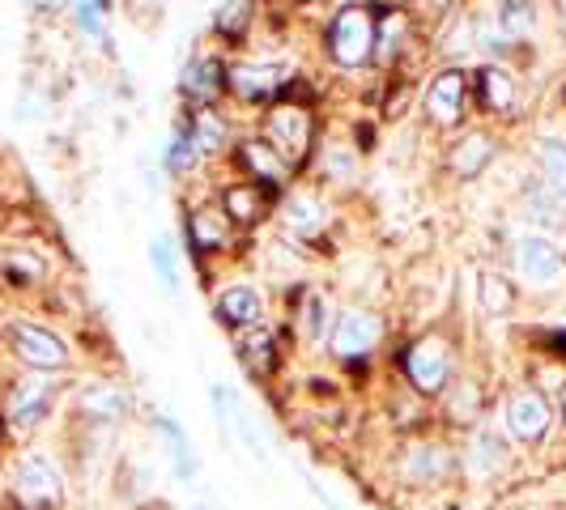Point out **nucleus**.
I'll list each match as a JSON object with an SVG mask.
<instances>
[{"label": "nucleus", "mask_w": 566, "mask_h": 510, "mask_svg": "<svg viewBox=\"0 0 566 510\" xmlns=\"http://www.w3.org/2000/svg\"><path fill=\"white\" fill-rule=\"evenodd\" d=\"M324 56L337 68L354 73L375 60V0H345L328 18L324 30Z\"/></svg>", "instance_id": "nucleus-1"}, {"label": "nucleus", "mask_w": 566, "mask_h": 510, "mask_svg": "<svg viewBox=\"0 0 566 510\" xmlns=\"http://www.w3.org/2000/svg\"><path fill=\"white\" fill-rule=\"evenodd\" d=\"M264 141L273 145L277 153H282L285 162L298 170L312 167V153H315V115L307 103H298V98H273L269 103V115H264Z\"/></svg>", "instance_id": "nucleus-2"}, {"label": "nucleus", "mask_w": 566, "mask_h": 510, "mask_svg": "<svg viewBox=\"0 0 566 510\" xmlns=\"http://www.w3.org/2000/svg\"><path fill=\"white\" fill-rule=\"evenodd\" d=\"M469 107H473V68L464 64H448L439 68L422 89V111L434 128L452 132L469 119Z\"/></svg>", "instance_id": "nucleus-3"}, {"label": "nucleus", "mask_w": 566, "mask_h": 510, "mask_svg": "<svg viewBox=\"0 0 566 510\" xmlns=\"http://www.w3.org/2000/svg\"><path fill=\"white\" fill-rule=\"evenodd\" d=\"M452 340L443 337V332H426L413 344H405L400 370H405V379H409V387L418 396L434 400L448 387V379H452Z\"/></svg>", "instance_id": "nucleus-4"}, {"label": "nucleus", "mask_w": 566, "mask_h": 510, "mask_svg": "<svg viewBox=\"0 0 566 510\" xmlns=\"http://www.w3.org/2000/svg\"><path fill=\"white\" fill-rule=\"evenodd\" d=\"M511 259H515V277L528 285V289H554L566 277L563 243L554 234H545V230L520 234L515 247H511Z\"/></svg>", "instance_id": "nucleus-5"}, {"label": "nucleus", "mask_w": 566, "mask_h": 510, "mask_svg": "<svg viewBox=\"0 0 566 510\" xmlns=\"http://www.w3.org/2000/svg\"><path fill=\"white\" fill-rule=\"evenodd\" d=\"M503 429H507V438L524 443V447H537V443L549 438V429H554V404H549V396L541 392L537 383H524V387H515L507 396Z\"/></svg>", "instance_id": "nucleus-6"}, {"label": "nucleus", "mask_w": 566, "mask_h": 510, "mask_svg": "<svg viewBox=\"0 0 566 510\" xmlns=\"http://www.w3.org/2000/svg\"><path fill=\"white\" fill-rule=\"evenodd\" d=\"M384 340V319L367 307H345L337 311V323H333V337H328V353L337 362H367L370 353L379 349Z\"/></svg>", "instance_id": "nucleus-7"}, {"label": "nucleus", "mask_w": 566, "mask_h": 510, "mask_svg": "<svg viewBox=\"0 0 566 510\" xmlns=\"http://www.w3.org/2000/svg\"><path fill=\"white\" fill-rule=\"evenodd\" d=\"M285 68L269 60H227V98L243 107H269L273 98H282Z\"/></svg>", "instance_id": "nucleus-8"}, {"label": "nucleus", "mask_w": 566, "mask_h": 510, "mask_svg": "<svg viewBox=\"0 0 566 510\" xmlns=\"http://www.w3.org/2000/svg\"><path fill=\"white\" fill-rule=\"evenodd\" d=\"M273 217L282 222V234L290 243H315L328 230V204L307 188H285Z\"/></svg>", "instance_id": "nucleus-9"}, {"label": "nucleus", "mask_w": 566, "mask_h": 510, "mask_svg": "<svg viewBox=\"0 0 566 510\" xmlns=\"http://www.w3.org/2000/svg\"><path fill=\"white\" fill-rule=\"evenodd\" d=\"M234 167L243 170V179H252V183L277 192V196L294 183V167L264 137H248V141L234 145Z\"/></svg>", "instance_id": "nucleus-10"}, {"label": "nucleus", "mask_w": 566, "mask_h": 510, "mask_svg": "<svg viewBox=\"0 0 566 510\" xmlns=\"http://www.w3.org/2000/svg\"><path fill=\"white\" fill-rule=\"evenodd\" d=\"M179 98L188 103V111L197 107H218L227 98V60L218 56H192L179 68Z\"/></svg>", "instance_id": "nucleus-11"}, {"label": "nucleus", "mask_w": 566, "mask_h": 510, "mask_svg": "<svg viewBox=\"0 0 566 510\" xmlns=\"http://www.w3.org/2000/svg\"><path fill=\"white\" fill-rule=\"evenodd\" d=\"M455 472V455L448 443L439 438H418L405 447V459H400V477L409 485H443Z\"/></svg>", "instance_id": "nucleus-12"}, {"label": "nucleus", "mask_w": 566, "mask_h": 510, "mask_svg": "<svg viewBox=\"0 0 566 510\" xmlns=\"http://www.w3.org/2000/svg\"><path fill=\"white\" fill-rule=\"evenodd\" d=\"M13 489H18V498L27 507H60L64 477H60V468L48 455H27L18 464V472H13Z\"/></svg>", "instance_id": "nucleus-13"}, {"label": "nucleus", "mask_w": 566, "mask_h": 510, "mask_svg": "<svg viewBox=\"0 0 566 510\" xmlns=\"http://www.w3.org/2000/svg\"><path fill=\"white\" fill-rule=\"evenodd\" d=\"M218 204L227 209V217L239 230H252V226H260L264 217H273L277 192L260 188V183H252V179H239V183H230V188L218 192Z\"/></svg>", "instance_id": "nucleus-14"}, {"label": "nucleus", "mask_w": 566, "mask_h": 510, "mask_svg": "<svg viewBox=\"0 0 566 510\" xmlns=\"http://www.w3.org/2000/svg\"><path fill=\"white\" fill-rule=\"evenodd\" d=\"M520 98V82L503 60H485L482 68H473V103L485 115H511Z\"/></svg>", "instance_id": "nucleus-15"}, {"label": "nucleus", "mask_w": 566, "mask_h": 510, "mask_svg": "<svg viewBox=\"0 0 566 510\" xmlns=\"http://www.w3.org/2000/svg\"><path fill=\"white\" fill-rule=\"evenodd\" d=\"M234 222L227 217V209L218 204V200H209V204H197L192 213H188V247L192 255H218L227 252L230 243H234Z\"/></svg>", "instance_id": "nucleus-16"}, {"label": "nucleus", "mask_w": 566, "mask_h": 510, "mask_svg": "<svg viewBox=\"0 0 566 510\" xmlns=\"http://www.w3.org/2000/svg\"><path fill=\"white\" fill-rule=\"evenodd\" d=\"M13 349H18V358H22L30 370L56 374V370L69 366V344H64L56 332L39 328V323H13Z\"/></svg>", "instance_id": "nucleus-17"}, {"label": "nucleus", "mask_w": 566, "mask_h": 510, "mask_svg": "<svg viewBox=\"0 0 566 510\" xmlns=\"http://www.w3.org/2000/svg\"><path fill=\"white\" fill-rule=\"evenodd\" d=\"M409 39H413V18L405 9H397V4H379L375 0V60L370 64L392 68L405 56Z\"/></svg>", "instance_id": "nucleus-18"}, {"label": "nucleus", "mask_w": 566, "mask_h": 510, "mask_svg": "<svg viewBox=\"0 0 566 510\" xmlns=\"http://www.w3.org/2000/svg\"><path fill=\"white\" fill-rule=\"evenodd\" d=\"M494 153H499L494 132H485V128H464V137H455V141L448 145V170H452L455 179H478V174L494 162Z\"/></svg>", "instance_id": "nucleus-19"}, {"label": "nucleus", "mask_w": 566, "mask_h": 510, "mask_svg": "<svg viewBox=\"0 0 566 510\" xmlns=\"http://www.w3.org/2000/svg\"><path fill=\"white\" fill-rule=\"evenodd\" d=\"M213 315L227 323L230 332H234V328L264 323V289H255V285H248V281L227 285V289L213 298Z\"/></svg>", "instance_id": "nucleus-20"}, {"label": "nucleus", "mask_w": 566, "mask_h": 510, "mask_svg": "<svg viewBox=\"0 0 566 510\" xmlns=\"http://www.w3.org/2000/svg\"><path fill=\"white\" fill-rule=\"evenodd\" d=\"M234 353L248 366V374L269 379L277 370V337L269 323H252V328H234Z\"/></svg>", "instance_id": "nucleus-21"}, {"label": "nucleus", "mask_w": 566, "mask_h": 510, "mask_svg": "<svg viewBox=\"0 0 566 510\" xmlns=\"http://www.w3.org/2000/svg\"><path fill=\"white\" fill-rule=\"evenodd\" d=\"M52 379H48V370H39L34 379L27 383H18L13 387V400H9V422L18 425V429H34V425L48 417V408H52Z\"/></svg>", "instance_id": "nucleus-22"}, {"label": "nucleus", "mask_w": 566, "mask_h": 510, "mask_svg": "<svg viewBox=\"0 0 566 510\" xmlns=\"http://www.w3.org/2000/svg\"><path fill=\"white\" fill-rule=\"evenodd\" d=\"M77 408H82L90 422L119 425L133 413V396L119 383H85L82 392H77Z\"/></svg>", "instance_id": "nucleus-23"}, {"label": "nucleus", "mask_w": 566, "mask_h": 510, "mask_svg": "<svg viewBox=\"0 0 566 510\" xmlns=\"http://www.w3.org/2000/svg\"><path fill=\"white\" fill-rule=\"evenodd\" d=\"M503 468H507V443H503V434H499L494 425L473 429L469 451H464V472L485 481V477H499Z\"/></svg>", "instance_id": "nucleus-24"}, {"label": "nucleus", "mask_w": 566, "mask_h": 510, "mask_svg": "<svg viewBox=\"0 0 566 510\" xmlns=\"http://www.w3.org/2000/svg\"><path fill=\"white\" fill-rule=\"evenodd\" d=\"M485 13H490V22L503 30L515 47L524 39H533L541 26V0H490Z\"/></svg>", "instance_id": "nucleus-25"}, {"label": "nucleus", "mask_w": 566, "mask_h": 510, "mask_svg": "<svg viewBox=\"0 0 566 510\" xmlns=\"http://www.w3.org/2000/svg\"><path fill=\"white\" fill-rule=\"evenodd\" d=\"M154 434H158V443L167 447L175 477H179V481H192V477L200 472V459H197L192 438L184 434V425L175 422V417H167V413H158V417H154Z\"/></svg>", "instance_id": "nucleus-26"}, {"label": "nucleus", "mask_w": 566, "mask_h": 510, "mask_svg": "<svg viewBox=\"0 0 566 510\" xmlns=\"http://www.w3.org/2000/svg\"><path fill=\"white\" fill-rule=\"evenodd\" d=\"M188 128H192V137H197V149H200V158H205V162L227 158L230 124L218 107H197V111H188Z\"/></svg>", "instance_id": "nucleus-27"}, {"label": "nucleus", "mask_w": 566, "mask_h": 510, "mask_svg": "<svg viewBox=\"0 0 566 510\" xmlns=\"http://www.w3.org/2000/svg\"><path fill=\"white\" fill-rule=\"evenodd\" d=\"M333 323H337V307H333L319 289H307V294H303V302H298V311H294V328H298V337L307 340V344H328Z\"/></svg>", "instance_id": "nucleus-28"}, {"label": "nucleus", "mask_w": 566, "mask_h": 510, "mask_svg": "<svg viewBox=\"0 0 566 510\" xmlns=\"http://www.w3.org/2000/svg\"><path fill=\"white\" fill-rule=\"evenodd\" d=\"M443 400V417L452 425H478L482 422L485 396L478 387V379H448V387L439 392Z\"/></svg>", "instance_id": "nucleus-29"}, {"label": "nucleus", "mask_w": 566, "mask_h": 510, "mask_svg": "<svg viewBox=\"0 0 566 510\" xmlns=\"http://www.w3.org/2000/svg\"><path fill=\"white\" fill-rule=\"evenodd\" d=\"M200 149H197V137H192V128H188V119H179L175 128H170V141L163 149V170H167L170 179H192L200 170Z\"/></svg>", "instance_id": "nucleus-30"}, {"label": "nucleus", "mask_w": 566, "mask_h": 510, "mask_svg": "<svg viewBox=\"0 0 566 510\" xmlns=\"http://www.w3.org/2000/svg\"><path fill=\"white\" fill-rule=\"evenodd\" d=\"M520 209H524L528 226H541L545 234H549V230H558V226H566V222H563L566 204L554 196V192H545V188H541V179H533V183L524 188V196H520Z\"/></svg>", "instance_id": "nucleus-31"}, {"label": "nucleus", "mask_w": 566, "mask_h": 510, "mask_svg": "<svg viewBox=\"0 0 566 510\" xmlns=\"http://www.w3.org/2000/svg\"><path fill=\"white\" fill-rule=\"evenodd\" d=\"M252 26H255V0H222L213 9V22H209V30L222 43H243Z\"/></svg>", "instance_id": "nucleus-32"}, {"label": "nucleus", "mask_w": 566, "mask_h": 510, "mask_svg": "<svg viewBox=\"0 0 566 510\" xmlns=\"http://www.w3.org/2000/svg\"><path fill=\"white\" fill-rule=\"evenodd\" d=\"M537 179L545 192L566 204V141L563 137H541L537 141Z\"/></svg>", "instance_id": "nucleus-33"}, {"label": "nucleus", "mask_w": 566, "mask_h": 510, "mask_svg": "<svg viewBox=\"0 0 566 510\" xmlns=\"http://www.w3.org/2000/svg\"><path fill=\"white\" fill-rule=\"evenodd\" d=\"M73 26L82 39L98 43V47H112V0H73Z\"/></svg>", "instance_id": "nucleus-34"}, {"label": "nucleus", "mask_w": 566, "mask_h": 510, "mask_svg": "<svg viewBox=\"0 0 566 510\" xmlns=\"http://www.w3.org/2000/svg\"><path fill=\"white\" fill-rule=\"evenodd\" d=\"M312 162H319V179L328 183H345L354 170H358V149L354 145H340V141H315Z\"/></svg>", "instance_id": "nucleus-35"}, {"label": "nucleus", "mask_w": 566, "mask_h": 510, "mask_svg": "<svg viewBox=\"0 0 566 510\" xmlns=\"http://www.w3.org/2000/svg\"><path fill=\"white\" fill-rule=\"evenodd\" d=\"M149 264H154L158 285L167 289L170 298H179V247H175L170 234H158V238L149 243Z\"/></svg>", "instance_id": "nucleus-36"}, {"label": "nucleus", "mask_w": 566, "mask_h": 510, "mask_svg": "<svg viewBox=\"0 0 566 510\" xmlns=\"http://www.w3.org/2000/svg\"><path fill=\"white\" fill-rule=\"evenodd\" d=\"M478 298H482L485 315H507L511 307H515V285H511L503 273L482 268V277H478Z\"/></svg>", "instance_id": "nucleus-37"}, {"label": "nucleus", "mask_w": 566, "mask_h": 510, "mask_svg": "<svg viewBox=\"0 0 566 510\" xmlns=\"http://www.w3.org/2000/svg\"><path fill=\"white\" fill-rule=\"evenodd\" d=\"M64 0H27V9H34V13H56Z\"/></svg>", "instance_id": "nucleus-38"}, {"label": "nucleus", "mask_w": 566, "mask_h": 510, "mask_svg": "<svg viewBox=\"0 0 566 510\" xmlns=\"http://www.w3.org/2000/svg\"><path fill=\"white\" fill-rule=\"evenodd\" d=\"M558 404H563V425H566V383L558 387Z\"/></svg>", "instance_id": "nucleus-39"}, {"label": "nucleus", "mask_w": 566, "mask_h": 510, "mask_svg": "<svg viewBox=\"0 0 566 510\" xmlns=\"http://www.w3.org/2000/svg\"><path fill=\"white\" fill-rule=\"evenodd\" d=\"M192 510H213V507H205V502H197V507H192Z\"/></svg>", "instance_id": "nucleus-40"}, {"label": "nucleus", "mask_w": 566, "mask_h": 510, "mask_svg": "<svg viewBox=\"0 0 566 510\" xmlns=\"http://www.w3.org/2000/svg\"><path fill=\"white\" fill-rule=\"evenodd\" d=\"M149 4H163V0H149Z\"/></svg>", "instance_id": "nucleus-41"}]
</instances>
